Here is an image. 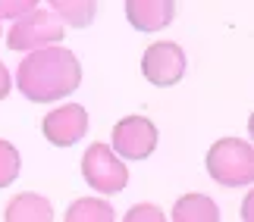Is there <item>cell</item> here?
I'll list each match as a JSON object with an SVG mask.
<instances>
[{
	"instance_id": "cell-1",
	"label": "cell",
	"mask_w": 254,
	"mask_h": 222,
	"mask_svg": "<svg viewBox=\"0 0 254 222\" xmlns=\"http://www.w3.org/2000/svg\"><path fill=\"white\" fill-rule=\"evenodd\" d=\"M82 63L66 47H44L22 56L16 69V88L32 103H57L79 88Z\"/></svg>"
},
{
	"instance_id": "cell-2",
	"label": "cell",
	"mask_w": 254,
	"mask_h": 222,
	"mask_svg": "<svg viewBox=\"0 0 254 222\" xmlns=\"http://www.w3.org/2000/svg\"><path fill=\"white\" fill-rule=\"evenodd\" d=\"M207 172L223 188H242L254 181V150L242 138H220L207 150Z\"/></svg>"
},
{
	"instance_id": "cell-3",
	"label": "cell",
	"mask_w": 254,
	"mask_h": 222,
	"mask_svg": "<svg viewBox=\"0 0 254 222\" xmlns=\"http://www.w3.org/2000/svg\"><path fill=\"white\" fill-rule=\"evenodd\" d=\"M66 35V25L57 19L47 6H35L32 13L16 19L13 28L6 32V44L16 53H35L44 47H57Z\"/></svg>"
},
{
	"instance_id": "cell-4",
	"label": "cell",
	"mask_w": 254,
	"mask_h": 222,
	"mask_svg": "<svg viewBox=\"0 0 254 222\" xmlns=\"http://www.w3.org/2000/svg\"><path fill=\"white\" fill-rule=\"evenodd\" d=\"M82 176L94 191L101 194H120V191L129 185V169L126 163L116 157V153L107 147V144H91L82 153Z\"/></svg>"
},
{
	"instance_id": "cell-5",
	"label": "cell",
	"mask_w": 254,
	"mask_h": 222,
	"mask_svg": "<svg viewBox=\"0 0 254 222\" xmlns=\"http://www.w3.org/2000/svg\"><path fill=\"white\" fill-rule=\"evenodd\" d=\"M107 147L126 160H148L157 147V125L148 116H126L113 125V138Z\"/></svg>"
},
{
	"instance_id": "cell-6",
	"label": "cell",
	"mask_w": 254,
	"mask_h": 222,
	"mask_svg": "<svg viewBox=\"0 0 254 222\" xmlns=\"http://www.w3.org/2000/svg\"><path fill=\"white\" fill-rule=\"evenodd\" d=\"M141 72L144 79L157 88H170V85L182 82L185 75V53L176 41H154L141 56Z\"/></svg>"
},
{
	"instance_id": "cell-7",
	"label": "cell",
	"mask_w": 254,
	"mask_h": 222,
	"mask_svg": "<svg viewBox=\"0 0 254 222\" xmlns=\"http://www.w3.org/2000/svg\"><path fill=\"white\" fill-rule=\"evenodd\" d=\"M41 132L54 147H72L79 144L88 132V110L82 103H66V107H54L41 119Z\"/></svg>"
},
{
	"instance_id": "cell-8",
	"label": "cell",
	"mask_w": 254,
	"mask_h": 222,
	"mask_svg": "<svg viewBox=\"0 0 254 222\" xmlns=\"http://www.w3.org/2000/svg\"><path fill=\"white\" fill-rule=\"evenodd\" d=\"M176 16L173 0H126V19L138 32H160Z\"/></svg>"
},
{
	"instance_id": "cell-9",
	"label": "cell",
	"mask_w": 254,
	"mask_h": 222,
	"mask_svg": "<svg viewBox=\"0 0 254 222\" xmlns=\"http://www.w3.org/2000/svg\"><path fill=\"white\" fill-rule=\"evenodd\" d=\"M3 222H54V207L47 197L35 194V191H22L6 204Z\"/></svg>"
},
{
	"instance_id": "cell-10",
	"label": "cell",
	"mask_w": 254,
	"mask_h": 222,
	"mask_svg": "<svg viewBox=\"0 0 254 222\" xmlns=\"http://www.w3.org/2000/svg\"><path fill=\"white\" fill-rule=\"evenodd\" d=\"M173 222H220V207L207 194H182L173 204Z\"/></svg>"
},
{
	"instance_id": "cell-11",
	"label": "cell",
	"mask_w": 254,
	"mask_h": 222,
	"mask_svg": "<svg viewBox=\"0 0 254 222\" xmlns=\"http://www.w3.org/2000/svg\"><path fill=\"white\" fill-rule=\"evenodd\" d=\"M47 9H51L63 25H72V28L91 25L94 16H97L94 0H54V3H47Z\"/></svg>"
},
{
	"instance_id": "cell-12",
	"label": "cell",
	"mask_w": 254,
	"mask_h": 222,
	"mask_svg": "<svg viewBox=\"0 0 254 222\" xmlns=\"http://www.w3.org/2000/svg\"><path fill=\"white\" fill-rule=\"evenodd\" d=\"M63 222H116V213L104 197H79L66 210Z\"/></svg>"
},
{
	"instance_id": "cell-13",
	"label": "cell",
	"mask_w": 254,
	"mask_h": 222,
	"mask_svg": "<svg viewBox=\"0 0 254 222\" xmlns=\"http://www.w3.org/2000/svg\"><path fill=\"white\" fill-rule=\"evenodd\" d=\"M19 166H22V157H19V150H16L9 141L0 138V188L13 185L16 176H19Z\"/></svg>"
},
{
	"instance_id": "cell-14",
	"label": "cell",
	"mask_w": 254,
	"mask_h": 222,
	"mask_svg": "<svg viewBox=\"0 0 254 222\" xmlns=\"http://www.w3.org/2000/svg\"><path fill=\"white\" fill-rule=\"evenodd\" d=\"M123 222H170V219L154 204H135V207H129V213L123 216Z\"/></svg>"
},
{
	"instance_id": "cell-15",
	"label": "cell",
	"mask_w": 254,
	"mask_h": 222,
	"mask_svg": "<svg viewBox=\"0 0 254 222\" xmlns=\"http://www.w3.org/2000/svg\"><path fill=\"white\" fill-rule=\"evenodd\" d=\"M38 6V0H0V19H22L25 13H32Z\"/></svg>"
},
{
	"instance_id": "cell-16",
	"label": "cell",
	"mask_w": 254,
	"mask_h": 222,
	"mask_svg": "<svg viewBox=\"0 0 254 222\" xmlns=\"http://www.w3.org/2000/svg\"><path fill=\"white\" fill-rule=\"evenodd\" d=\"M9 88H13V79H9V69H6L3 63H0V100H3L6 94H9Z\"/></svg>"
},
{
	"instance_id": "cell-17",
	"label": "cell",
	"mask_w": 254,
	"mask_h": 222,
	"mask_svg": "<svg viewBox=\"0 0 254 222\" xmlns=\"http://www.w3.org/2000/svg\"><path fill=\"white\" fill-rule=\"evenodd\" d=\"M251 204H254V197L248 194V197H245V204H242V207H245V222H251Z\"/></svg>"
},
{
	"instance_id": "cell-18",
	"label": "cell",
	"mask_w": 254,
	"mask_h": 222,
	"mask_svg": "<svg viewBox=\"0 0 254 222\" xmlns=\"http://www.w3.org/2000/svg\"><path fill=\"white\" fill-rule=\"evenodd\" d=\"M0 38H3V25H0Z\"/></svg>"
}]
</instances>
